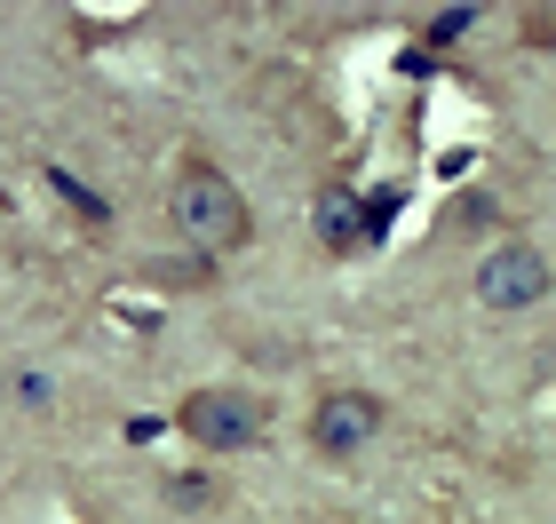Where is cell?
Returning a JSON list of instances; mask_svg holds the SVG:
<instances>
[{"label":"cell","instance_id":"obj_7","mask_svg":"<svg viewBox=\"0 0 556 524\" xmlns=\"http://www.w3.org/2000/svg\"><path fill=\"white\" fill-rule=\"evenodd\" d=\"M469 24H477V9H438V16H429V40H462Z\"/></svg>","mask_w":556,"mask_h":524},{"label":"cell","instance_id":"obj_6","mask_svg":"<svg viewBox=\"0 0 556 524\" xmlns=\"http://www.w3.org/2000/svg\"><path fill=\"white\" fill-rule=\"evenodd\" d=\"M48 183H56V191L72 199V207H80V222H88V231H104V222H112V215H104V199H96V191H80L64 167H48Z\"/></svg>","mask_w":556,"mask_h":524},{"label":"cell","instance_id":"obj_5","mask_svg":"<svg viewBox=\"0 0 556 524\" xmlns=\"http://www.w3.org/2000/svg\"><path fill=\"white\" fill-rule=\"evenodd\" d=\"M318 239L326 246H366V207L350 191H326L318 199Z\"/></svg>","mask_w":556,"mask_h":524},{"label":"cell","instance_id":"obj_2","mask_svg":"<svg viewBox=\"0 0 556 524\" xmlns=\"http://www.w3.org/2000/svg\"><path fill=\"white\" fill-rule=\"evenodd\" d=\"M184 437L199 445V453H247V445H263V430H270V406L255 389H191L184 397Z\"/></svg>","mask_w":556,"mask_h":524},{"label":"cell","instance_id":"obj_3","mask_svg":"<svg viewBox=\"0 0 556 524\" xmlns=\"http://www.w3.org/2000/svg\"><path fill=\"white\" fill-rule=\"evenodd\" d=\"M469 294H477L485 310H533L541 294H548V255H541L533 239H509V246H493V255L477 263Z\"/></svg>","mask_w":556,"mask_h":524},{"label":"cell","instance_id":"obj_4","mask_svg":"<svg viewBox=\"0 0 556 524\" xmlns=\"http://www.w3.org/2000/svg\"><path fill=\"white\" fill-rule=\"evenodd\" d=\"M382 421H390V406L374 389H326L318 413H311V445H318L326 461H350L358 445L382 437Z\"/></svg>","mask_w":556,"mask_h":524},{"label":"cell","instance_id":"obj_1","mask_svg":"<svg viewBox=\"0 0 556 524\" xmlns=\"http://www.w3.org/2000/svg\"><path fill=\"white\" fill-rule=\"evenodd\" d=\"M167 215H175V231H184L207 263H215V255H239V246L255 239V207H247V191H239L215 159H184V167H175Z\"/></svg>","mask_w":556,"mask_h":524}]
</instances>
